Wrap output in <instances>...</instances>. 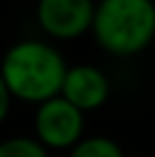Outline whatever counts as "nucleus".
Segmentation results:
<instances>
[{"label": "nucleus", "instance_id": "f257e3e1", "mask_svg": "<svg viewBox=\"0 0 155 157\" xmlns=\"http://www.w3.org/2000/svg\"><path fill=\"white\" fill-rule=\"evenodd\" d=\"M66 68L62 52L41 39H23L14 43L0 62V75L12 98L34 105L60 96Z\"/></svg>", "mask_w": 155, "mask_h": 157}, {"label": "nucleus", "instance_id": "f03ea898", "mask_svg": "<svg viewBox=\"0 0 155 157\" xmlns=\"http://www.w3.org/2000/svg\"><path fill=\"white\" fill-rule=\"evenodd\" d=\"M94 39L114 57H135L155 39L153 0H100L91 21Z\"/></svg>", "mask_w": 155, "mask_h": 157}, {"label": "nucleus", "instance_id": "7ed1b4c3", "mask_svg": "<svg viewBox=\"0 0 155 157\" xmlns=\"http://www.w3.org/2000/svg\"><path fill=\"white\" fill-rule=\"evenodd\" d=\"M37 141L48 150H66L73 148L84 132V114L73 107L62 96L48 98L37 105L34 114Z\"/></svg>", "mask_w": 155, "mask_h": 157}, {"label": "nucleus", "instance_id": "20e7f679", "mask_svg": "<svg viewBox=\"0 0 155 157\" xmlns=\"http://www.w3.org/2000/svg\"><path fill=\"white\" fill-rule=\"evenodd\" d=\"M94 9V0H39L37 21L48 36L73 41L91 30Z\"/></svg>", "mask_w": 155, "mask_h": 157}, {"label": "nucleus", "instance_id": "39448f33", "mask_svg": "<svg viewBox=\"0 0 155 157\" xmlns=\"http://www.w3.org/2000/svg\"><path fill=\"white\" fill-rule=\"evenodd\" d=\"M60 96L78 107L82 114L103 107L110 98V80L94 64H76L68 66Z\"/></svg>", "mask_w": 155, "mask_h": 157}, {"label": "nucleus", "instance_id": "423d86ee", "mask_svg": "<svg viewBox=\"0 0 155 157\" xmlns=\"http://www.w3.org/2000/svg\"><path fill=\"white\" fill-rule=\"evenodd\" d=\"M68 150V157H123L121 146L110 137H82Z\"/></svg>", "mask_w": 155, "mask_h": 157}, {"label": "nucleus", "instance_id": "0eeeda50", "mask_svg": "<svg viewBox=\"0 0 155 157\" xmlns=\"http://www.w3.org/2000/svg\"><path fill=\"white\" fill-rule=\"evenodd\" d=\"M0 157H48V148L32 137H12L0 141Z\"/></svg>", "mask_w": 155, "mask_h": 157}, {"label": "nucleus", "instance_id": "6e6552de", "mask_svg": "<svg viewBox=\"0 0 155 157\" xmlns=\"http://www.w3.org/2000/svg\"><path fill=\"white\" fill-rule=\"evenodd\" d=\"M12 94H9L7 84H5L2 75H0V123L5 121V118L9 116V109H12Z\"/></svg>", "mask_w": 155, "mask_h": 157}]
</instances>
